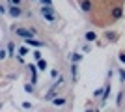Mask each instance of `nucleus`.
<instances>
[{
    "label": "nucleus",
    "instance_id": "6ab92c4d",
    "mask_svg": "<svg viewBox=\"0 0 125 112\" xmlns=\"http://www.w3.org/2000/svg\"><path fill=\"white\" fill-rule=\"evenodd\" d=\"M120 60H121V62L125 64V54H120Z\"/></svg>",
    "mask_w": 125,
    "mask_h": 112
},
{
    "label": "nucleus",
    "instance_id": "6e6552de",
    "mask_svg": "<svg viewBox=\"0 0 125 112\" xmlns=\"http://www.w3.org/2000/svg\"><path fill=\"white\" fill-rule=\"evenodd\" d=\"M104 37L110 39V41H116V39H118V34L116 32H104Z\"/></svg>",
    "mask_w": 125,
    "mask_h": 112
},
{
    "label": "nucleus",
    "instance_id": "ddd939ff",
    "mask_svg": "<svg viewBox=\"0 0 125 112\" xmlns=\"http://www.w3.org/2000/svg\"><path fill=\"white\" fill-rule=\"evenodd\" d=\"M80 58H82L80 54H73V58H71V60H73V64H77V62H78V60H80Z\"/></svg>",
    "mask_w": 125,
    "mask_h": 112
},
{
    "label": "nucleus",
    "instance_id": "f03ea898",
    "mask_svg": "<svg viewBox=\"0 0 125 112\" xmlns=\"http://www.w3.org/2000/svg\"><path fill=\"white\" fill-rule=\"evenodd\" d=\"M13 32H15V36L24 37V39H28V37H34V36H36V32H34V30H26V28H13Z\"/></svg>",
    "mask_w": 125,
    "mask_h": 112
},
{
    "label": "nucleus",
    "instance_id": "a211bd4d",
    "mask_svg": "<svg viewBox=\"0 0 125 112\" xmlns=\"http://www.w3.org/2000/svg\"><path fill=\"white\" fill-rule=\"evenodd\" d=\"M41 2H43V4H49V6H52V2H51V0H41Z\"/></svg>",
    "mask_w": 125,
    "mask_h": 112
},
{
    "label": "nucleus",
    "instance_id": "4468645a",
    "mask_svg": "<svg viewBox=\"0 0 125 112\" xmlns=\"http://www.w3.org/2000/svg\"><path fill=\"white\" fill-rule=\"evenodd\" d=\"M19 52L24 56V54H28V49H26V47H21V49H19Z\"/></svg>",
    "mask_w": 125,
    "mask_h": 112
},
{
    "label": "nucleus",
    "instance_id": "dca6fc26",
    "mask_svg": "<svg viewBox=\"0 0 125 112\" xmlns=\"http://www.w3.org/2000/svg\"><path fill=\"white\" fill-rule=\"evenodd\" d=\"M34 58H36V60H39V58H41V54H39V51H36V52H34Z\"/></svg>",
    "mask_w": 125,
    "mask_h": 112
},
{
    "label": "nucleus",
    "instance_id": "9d476101",
    "mask_svg": "<svg viewBox=\"0 0 125 112\" xmlns=\"http://www.w3.org/2000/svg\"><path fill=\"white\" fill-rule=\"evenodd\" d=\"M95 37H97V36H95V32H86V41H94Z\"/></svg>",
    "mask_w": 125,
    "mask_h": 112
},
{
    "label": "nucleus",
    "instance_id": "0eeeda50",
    "mask_svg": "<svg viewBox=\"0 0 125 112\" xmlns=\"http://www.w3.org/2000/svg\"><path fill=\"white\" fill-rule=\"evenodd\" d=\"M52 103H54L56 107H63V105H65V99H63V97H54Z\"/></svg>",
    "mask_w": 125,
    "mask_h": 112
},
{
    "label": "nucleus",
    "instance_id": "2eb2a0df",
    "mask_svg": "<svg viewBox=\"0 0 125 112\" xmlns=\"http://www.w3.org/2000/svg\"><path fill=\"white\" fill-rule=\"evenodd\" d=\"M8 51H10V56H13V45H11V43L8 45Z\"/></svg>",
    "mask_w": 125,
    "mask_h": 112
},
{
    "label": "nucleus",
    "instance_id": "20e7f679",
    "mask_svg": "<svg viewBox=\"0 0 125 112\" xmlns=\"http://www.w3.org/2000/svg\"><path fill=\"white\" fill-rule=\"evenodd\" d=\"M121 15H123V10H121L120 6H116V8H112V13H110V17H112V21H118V19H121Z\"/></svg>",
    "mask_w": 125,
    "mask_h": 112
},
{
    "label": "nucleus",
    "instance_id": "7ed1b4c3",
    "mask_svg": "<svg viewBox=\"0 0 125 112\" xmlns=\"http://www.w3.org/2000/svg\"><path fill=\"white\" fill-rule=\"evenodd\" d=\"M80 10H82L84 13L94 11V2H92V0H80Z\"/></svg>",
    "mask_w": 125,
    "mask_h": 112
},
{
    "label": "nucleus",
    "instance_id": "f8f14e48",
    "mask_svg": "<svg viewBox=\"0 0 125 112\" xmlns=\"http://www.w3.org/2000/svg\"><path fill=\"white\" fill-rule=\"evenodd\" d=\"M121 103H123V93H118V107H121Z\"/></svg>",
    "mask_w": 125,
    "mask_h": 112
},
{
    "label": "nucleus",
    "instance_id": "423d86ee",
    "mask_svg": "<svg viewBox=\"0 0 125 112\" xmlns=\"http://www.w3.org/2000/svg\"><path fill=\"white\" fill-rule=\"evenodd\" d=\"M10 13L13 17H21L22 15V10L19 8V6H15V4H11V8H10Z\"/></svg>",
    "mask_w": 125,
    "mask_h": 112
},
{
    "label": "nucleus",
    "instance_id": "9b49d317",
    "mask_svg": "<svg viewBox=\"0 0 125 112\" xmlns=\"http://www.w3.org/2000/svg\"><path fill=\"white\" fill-rule=\"evenodd\" d=\"M120 79H121V82L125 84V69H120Z\"/></svg>",
    "mask_w": 125,
    "mask_h": 112
},
{
    "label": "nucleus",
    "instance_id": "39448f33",
    "mask_svg": "<svg viewBox=\"0 0 125 112\" xmlns=\"http://www.w3.org/2000/svg\"><path fill=\"white\" fill-rule=\"evenodd\" d=\"M26 45H32V47H36V49H41L43 47V43L41 41H37L36 37H28V39H24Z\"/></svg>",
    "mask_w": 125,
    "mask_h": 112
},
{
    "label": "nucleus",
    "instance_id": "f3484780",
    "mask_svg": "<svg viewBox=\"0 0 125 112\" xmlns=\"http://www.w3.org/2000/svg\"><path fill=\"white\" fill-rule=\"evenodd\" d=\"M10 4H15V6H19V4H21V0H10Z\"/></svg>",
    "mask_w": 125,
    "mask_h": 112
},
{
    "label": "nucleus",
    "instance_id": "1a4fd4ad",
    "mask_svg": "<svg viewBox=\"0 0 125 112\" xmlns=\"http://www.w3.org/2000/svg\"><path fill=\"white\" fill-rule=\"evenodd\" d=\"M37 67H39L41 71H45V69H47V62H45L43 58H39V60H37Z\"/></svg>",
    "mask_w": 125,
    "mask_h": 112
},
{
    "label": "nucleus",
    "instance_id": "f257e3e1",
    "mask_svg": "<svg viewBox=\"0 0 125 112\" xmlns=\"http://www.w3.org/2000/svg\"><path fill=\"white\" fill-rule=\"evenodd\" d=\"M41 15L45 17L49 22H54V19H56V17H54V8H52V6H49V4H43V8H41Z\"/></svg>",
    "mask_w": 125,
    "mask_h": 112
}]
</instances>
